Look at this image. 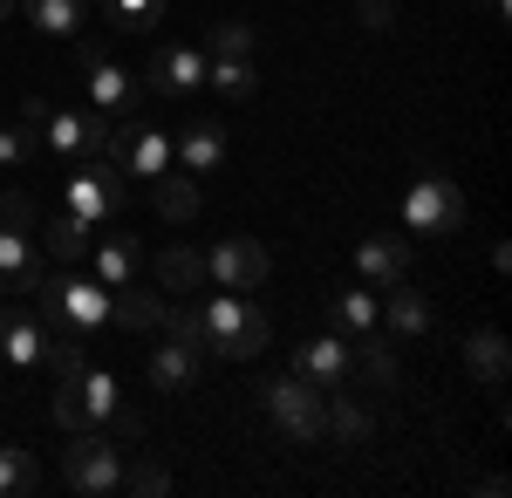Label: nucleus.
<instances>
[{
  "label": "nucleus",
  "instance_id": "obj_17",
  "mask_svg": "<svg viewBox=\"0 0 512 498\" xmlns=\"http://www.w3.org/2000/svg\"><path fill=\"white\" fill-rule=\"evenodd\" d=\"M89 273H96L103 287H123V280H137V273H144V246H137L130 232H110V239H96V246H89Z\"/></svg>",
  "mask_w": 512,
  "mask_h": 498
},
{
  "label": "nucleus",
  "instance_id": "obj_4",
  "mask_svg": "<svg viewBox=\"0 0 512 498\" xmlns=\"http://www.w3.org/2000/svg\"><path fill=\"white\" fill-rule=\"evenodd\" d=\"M260 410L274 423L280 437H294V444H321V389L308 376H267L260 383Z\"/></svg>",
  "mask_w": 512,
  "mask_h": 498
},
{
  "label": "nucleus",
  "instance_id": "obj_38",
  "mask_svg": "<svg viewBox=\"0 0 512 498\" xmlns=\"http://www.w3.org/2000/svg\"><path fill=\"white\" fill-rule=\"evenodd\" d=\"M41 116H48V96H28V103H21V123H28V130H41Z\"/></svg>",
  "mask_w": 512,
  "mask_h": 498
},
{
  "label": "nucleus",
  "instance_id": "obj_39",
  "mask_svg": "<svg viewBox=\"0 0 512 498\" xmlns=\"http://www.w3.org/2000/svg\"><path fill=\"white\" fill-rule=\"evenodd\" d=\"M485 7H492V14H499V21H506V0H485Z\"/></svg>",
  "mask_w": 512,
  "mask_h": 498
},
{
  "label": "nucleus",
  "instance_id": "obj_26",
  "mask_svg": "<svg viewBox=\"0 0 512 498\" xmlns=\"http://www.w3.org/2000/svg\"><path fill=\"white\" fill-rule=\"evenodd\" d=\"M41 492V458L21 444H0V498H28Z\"/></svg>",
  "mask_w": 512,
  "mask_h": 498
},
{
  "label": "nucleus",
  "instance_id": "obj_7",
  "mask_svg": "<svg viewBox=\"0 0 512 498\" xmlns=\"http://www.w3.org/2000/svg\"><path fill=\"white\" fill-rule=\"evenodd\" d=\"M130 178H123L110 157H89V164H76V178H69V219H82V226H103V219H117L123 205H130V192H123Z\"/></svg>",
  "mask_w": 512,
  "mask_h": 498
},
{
  "label": "nucleus",
  "instance_id": "obj_36",
  "mask_svg": "<svg viewBox=\"0 0 512 498\" xmlns=\"http://www.w3.org/2000/svg\"><path fill=\"white\" fill-rule=\"evenodd\" d=\"M396 21V0H355V28H369V35H383Z\"/></svg>",
  "mask_w": 512,
  "mask_h": 498
},
{
  "label": "nucleus",
  "instance_id": "obj_8",
  "mask_svg": "<svg viewBox=\"0 0 512 498\" xmlns=\"http://www.w3.org/2000/svg\"><path fill=\"white\" fill-rule=\"evenodd\" d=\"M41 144L55 157H69V164H89V157H103V137H110V116L103 110H62V103H48L35 130Z\"/></svg>",
  "mask_w": 512,
  "mask_h": 498
},
{
  "label": "nucleus",
  "instance_id": "obj_10",
  "mask_svg": "<svg viewBox=\"0 0 512 498\" xmlns=\"http://www.w3.org/2000/svg\"><path fill=\"white\" fill-rule=\"evenodd\" d=\"M164 314H171V294H164L158 280H151V287H144V280L110 287V321H117V328H130V335H158Z\"/></svg>",
  "mask_w": 512,
  "mask_h": 498
},
{
  "label": "nucleus",
  "instance_id": "obj_32",
  "mask_svg": "<svg viewBox=\"0 0 512 498\" xmlns=\"http://www.w3.org/2000/svg\"><path fill=\"white\" fill-rule=\"evenodd\" d=\"M205 55H246V62H253V28H246V21H219V28L205 35Z\"/></svg>",
  "mask_w": 512,
  "mask_h": 498
},
{
  "label": "nucleus",
  "instance_id": "obj_9",
  "mask_svg": "<svg viewBox=\"0 0 512 498\" xmlns=\"http://www.w3.org/2000/svg\"><path fill=\"white\" fill-rule=\"evenodd\" d=\"M267 273H274V253H267L260 239H219V246L205 253V280H212V287H233V294L267 287Z\"/></svg>",
  "mask_w": 512,
  "mask_h": 498
},
{
  "label": "nucleus",
  "instance_id": "obj_24",
  "mask_svg": "<svg viewBox=\"0 0 512 498\" xmlns=\"http://www.w3.org/2000/svg\"><path fill=\"white\" fill-rule=\"evenodd\" d=\"M328 314H335V335H349V342H362L369 328H383V307H376V294H328Z\"/></svg>",
  "mask_w": 512,
  "mask_h": 498
},
{
  "label": "nucleus",
  "instance_id": "obj_2",
  "mask_svg": "<svg viewBox=\"0 0 512 498\" xmlns=\"http://www.w3.org/2000/svg\"><path fill=\"white\" fill-rule=\"evenodd\" d=\"M123 403V383L110 369H76V376H55V423L62 430H103Z\"/></svg>",
  "mask_w": 512,
  "mask_h": 498
},
{
  "label": "nucleus",
  "instance_id": "obj_14",
  "mask_svg": "<svg viewBox=\"0 0 512 498\" xmlns=\"http://www.w3.org/2000/svg\"><path fill=\"white\" fill-rule=\"evenodd\" d=\"M151 89L158 96H192V89H205V48H192V41L158 48L151 55Z\"/></svg>",
  "mask_w": 512,
  "mask_h": 498
},
{
  "label": "nucleus",
  "instance_id": "obj_13",
  "mask_svg": "<svg viewBox=\"0 0 512 498\" xmlns=\"http://www.w3.org/2000/svg\"><path fill=\"white\" fill-rule=\"evenodd\" d=\"M410 239L403 232H369L362 246H355V273H362V287H390V280H403L410 273Z\"/></svg>",
  "mask_w": 512,
  "mask_h": 498
},
{
  "label": "nucleus",
  "instance_id": "obj_18",
  "mask_svg": "<svg viewBox=\"0 0 512 498\" xmlns=\"http://www.w3.org/2000/svg\"><path fill=\"white\" fill-rule=\"evenodd\" d=\"M35 273H41L35 232H7V226H0V294H7V301H21Z\"/></svg>",
  "mask_w": 512,
  "mask_h": 498
},
{
  "label": "nucleus",
  "instance_id": "obj_11",
  "mask_svg": "<svg viewBox=\"0 0 512 498\" xmlns=\"http://www.w3.org/2000/svg\"><path fill=\"white\" fill-rule=\"evenodd\" d=\"M171 157H178L192 178H219V171H226V157H233V137H226V123H212V116H205V123H192V130H178V137H171Z\"/></svg>",
  "mask_w": 512,
  "mask_h": 498
},
{
  "label": "nucleus",
  "instance_id": "obj_27",
  "mask_svg": "<svg viewBox=\"0 0 512 498\" xmlns=\"http://www.w3.org/2000/svg\"><path fill=\"white\" fill-rule=\"evenodd\" d=\"M198 280H205V260H198L192 246H164L158 253V287L164 294H198Z\"/></svg>",
  "mask_w": 512,
  "mask_h": 498
},
{
  "label": "nucleus",
  "instance_id": "obj_29",
  "mask_svg": "<svg viewBox=\"0 0 512 498\" xmlns=\"http://www.w3.org/2000/svg\"><path fill=\"white\" fill-rule=\"evenodd\" d=\"M103 14H110L117 35H151L164 21V0H103Z\"/></svg>",
  "mask_w": 512,
  "mask_h": 498
},
{
  "label": "nucleus",
  "instance_id": "obj_35",
  "mask_svg": "<svg viewBox=\"0 0 512 498\" xmlns=\"http://www.w3.org/2000/svg\"><path fill=\"white\" fill-rule=\"evenodd\" d=\"M0 226H7V232H35L41 226L35 198H28V192H0Z\"/></svg>",
  "mask_w": 512,
  "mask_h": 498
},
{
  "label": "nucleus",
  "instance_id": "obj_1",
  "mask_svg": "<svg viewBox=\"0 0 512 498\" xmlns=\"http://www.w3.org/2000/svg\"><path fill=\"white\" fill-rule=\"evenodd\" d=\"M198 321H205V355H219V362H253V355H267L274 342V328H267V314L233 294V287H219L212 301L198 307Z\"/></svg>",
  "mask_w": 512,
  "mask_h": 498
},
{
  "label": "nucleus",
  "instance_id": "obj_16",
  "mask_svg": "<svg viewBox=\"0 0 512 498\" xmlns=\"http://www.w3.org/2000/svg\"><path fill=\"white\" fill-rule=\"evenodd\" d=\"M321 437H335V444H369V437H376V417L335 383V389H321Z\"/></svg>",
  "mask_w": 512,
  "mask_h": 498
},
{
  "label": "nucleus",
  "instance_id": "obj_21",
  "mask_svg": "<svg viewBox=\"0 0 512 498\" xmlns=\"http://www.w3.org/2000/svg\"><path fill=\"white\" fill-rule=\"evenodd\" d=\"M376 307H383V328L403 335V342H410V335H431V301H424L410 280H390V301H376Z\"/></svg>",
  "mask_w": 512,
  "mask_h": 498
},
{
  "label": "nucleus",
  "instance_id": "obj_28",
  "mask_svg": "<svg viewBox=\"0 0 512 498\" xmlns=\"http://www.w3.org/2000/svg\"><path fill=\"white\" fill-rule=\"evenodd\" d=\"M349 348L362 355V376H369V383H376V389H396V342L383 335V328H369V335H362V342H349Z\"/></svg>",
  "mask_w": 512,
  "mask_h": 498
},
{
  "label": "nucleus",
  "instance_id": "obj_25",
  "mask_svg": "<svg viewBox=\"0 0 512 498\" xmlns=\"http://www.w3.org/2000/svg\"><path fill=\"white\" fill-rule=\"evenodd\" d=\"M205 82H212L219 96H233V103H253V89H260V76H253L246 55H205Z\"/></svg>",
  "mask_w": 512,
  "mask_h": 498
},
{
  "label": "nucleus",
  "instance_id": "obj_23",
  "mask_svg": "<svg viewBox=\"0 0 512 498\" xmlns=\"http://www.w3.org/2000/svg\"><path fill=\"white\" fill-rule=\"evenodd\" d=\"M14 7L35 21L41 35H62V41H76L89 28V0H14Z\"/></svg>",
  "mask_w": 512,
  "mask_h": 498
},
{
  "label": "nucleus",
  "instance_id": "obj_5",
  "mask_svg": "<svg viewBox=\"0 0 512 498\" xmlns=\"http://www.w3.org/2000/svg\"><path fill=\"white\" fill-rule=\"evenodd\" d=\"M62 485L82 498H103V492H123V458L110 437L96 430H69V451H62Z\"/></svg>",
  "mask_w": 512,
  "mask_h": 498
},
{
  "label": "nucleus",
  "instance_id": "obj_20",
  "mask_svg": "<svg viewBox=\"0 0 512 498\" xmlns=\"http://www.w3.org/2000/svg\"><path fill=\"white\" fill-rule=\"evenodd\" d=\"M205 178H192V171H171L164 164L158 178H151V192H158V212L171 219V226H192L198 219V205H205V192H198Z\"/></svg>",
  "mask_w": 512,
  "mask_h": 498
},
{
  "label": "nucleus",
  "instance_id": "obj_31",
  "mask_svg": "<svg viewBox=\"0 0 512 498\" xmlns=\"http://www.w3.org/2000/svg\"><path fill=\"white\" fill-rule=\"evenodd\" d=\"M123 492H137V498H164V492H171V471H164L158 458L123 464Z\"/></svg>",
  "mask_w": 512,
  "mask_h": 498
},
{
  "label": "nucleus",
  "instance_id": "obj_15",
  "mask_svg": "<svg viewBox=\"0 0 512 498\" xmlns=\"http://www.w3.org/2000/svg\"><path fill=\"white\" fill-rule=\"evenodd\" d=\"M144 383L158 389V396H185V389L198 383V348H185V342L164 335V342L144 355Z\"/></svg>",
  "mask_w": 512,
  "mask_h": 498
},
{
  "label": "nucleus",
  "instance_id": "obj_3",
  "mask_svg": "<svg viewBox=\"0 0 512 498\" xmlns=\"http://www.w3.org/2000/svg\"><path fill=\"white\" fill-rule=\"evenodd\" d=\"M403 226L417 232V239H465V192L444 171H424L403 192Z\"/></svg>",
  "mask_w": 512,
  "mask_h": 498
},
{
  "label": "nucleus",
  "instance_id": "obj_12",
  "mask_svg": "<svg viewBox=\"0 0 512 498\" xmlns=\"http://www.w3.org/2000/svg\"><path fill=\"white\" fill-rule=\"evenodd\" d=\"M349 369H355V348H349V335H308V342L294 348V376H308L315 389L349 383Z\"/></svg>",
  "mask_w": 512,
  "mask_h": 498
},
{
  "label": "nucleus",
  "instance_id": "obj_6",
  "mask_svg": "<svg viewBox=\"0 0 512 498\" xmlns=\"http://www.w3.org/2000/svg\"><path fill=\"white\" fill-rule=\"evenodd\" d=\"M76 69H82V82H89V110H103V116L130 110L137 76L110 55V41H103V35H76Z\"/></svg>",
  "mask_w": 512,
  "mask_h": 498
},
{
  "label": "nucleus",
  "instance_id": "obj_33",
  "mask_svg": "<svg viewBox=\"0 0 512 498\" xmlns=\"http://www.w3.org/2000/svg\"><path fill=\"white\" fill-rule=\"evenodd\" d=\"M35 130H28V123H0V164H7V171H14V164H28V157H35Z\"/></svg>",
  "mask_w": 512,
  "mask_h": 498
},
{
  "label": "nucleus",
  "instance_id": "obj_22",
  "mask_svg": "<svg viewBox=\"0 0 512 498\" xmlns=\"http://www.w3.org/2000/svg\"><path fill=\"white\" fill-rule=\"evenodd\" d=\"M465 369H472L478 383H506V369H512V348H506V335L499 328H472L465 335Z\"/></svg>",
  "mask_w": 512,
  "mask_h": 498
},
{
  "label": "nucleus",
  "instance_id": "obj_19",
  "mask_svg": "<svg viewBox=\"0 0 512 498\" xmlns=\"http://www.w3.org/2000/svg\"><path fill=\"white\" fill-rule=\"evenodd\" d=\"M41 246H48V260L55 267H89V246H96V226H82V219H41Z\"/></svg>",
  "mask_w": 512,
  "mask_h": 498
},
{
  "label": "nucleus",
  "instance_id": "obj_40",
  "mask_svg": "<svg viewBox=\"0 0 512 498\" xmlns=\"http://www.w3.org/2000/svg\"><path fill=\"white\" fill-rule=\"evenodd\" d=\"M7 14H14V0H0V21H7Z\"/></svg>",
  "mask_w": 512,
  "mask_h": 498
},
{
  "label": "nucleus",
  "instance_id": "obj_30",
  "mask_svg": "<svg viewBox=\"0 0 512 498\" xmlns=\"http://www.w3.org/2000/svg\"><path fill=\"white\" fill-rule=\"evenodd\" d=\"M41 362H48V369H55V376H76V369H89V342H82L76 328H69V335H62V342H55V335H48V355H41Z\"/></svg>",
  "mask_w": 512,
  "mask_h": 498
},
{
  "label": "nucleus",
  "instance_id": "obj_34",
  "mask_svg": "<svg viewBox=\"0 0 512 498\" xmlns=\"http://www.w3.org/2000/svg\"><path fill=\"white\" fill-rule=\"evenodd\" d=\"M164 335L205 355V321H198V307H171V314H164Z\"/></svg>",
  "mask_w": 512,
  "mask_h": 498
},
{
  "label": "nucleus",
  "instance_id": "obj_37",
  "mask_svg": "<svg viewBox=\"0 0 512 498\" xmlns=\"http://www.w3.org/2000/svg\"><path fill=\"white\" fill-rule=\"evenodd\" d=\"M110 430H117L123 444H137V437H144V410H137V403L123 396V403H117V417H110Z\"/></svg>",
  "mask_w": 512,
  "mask_h": 498
}]
</instances>
